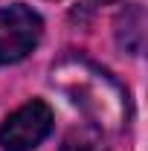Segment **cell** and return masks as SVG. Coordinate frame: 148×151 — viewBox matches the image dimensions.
Returning a JSON list of instances; mask_svg holds the SVG:
<instances>
[{"label":"cell","mask_w":148,"mask_h":151,"mask_svg":"<svg viewBox=\"0 0 148 151\" xmlns=\"http://www.w3.org/2000/svg\"><path fill=\"white\" fill-rule=\"evenodd\" d=\"M41 32H44V20L29 6L15 3L0 9V67L23 61L38 47Z\"/></svg>","instance_id":"cell-1"},{"label":"cell","mask_w":148,"mask_h":151,"mask_svg":"<svg viewBox=\"0 0 148 151\" xmlns=\"http://www.w3.org/2000/svg\"><path fill=\"white\" fill-rule=\"evenodd\" d=\"M52 131V111L47 102L32 99L6 116L0 125V145L3 151H32Z\"/></svg>","instance_id":"cell-2"},{"label":"cell","mask_w":148,"mask_h":151,"mask_svg":"<svg viewBox=\"0 0 148 151\" xmlns=\"http://www.w3.org/2000/svg\"><path fill=\"white\" fill-rule=\"evenodd\" d=\"M116 26H119V29H116L119 47H125L128 52H139L142 38H145V32H142V26H145V12H142V6H139V3L128 6V9L119 15Z\"/></svg>","instance_id":"cell-3"},{"label":"cell","mask_w":148,"mask_h":151,"mask_svg":"<svg viewBox=\"0 0 148 151\" xmlns=\"http://www.w3.org/2000/svg\"><path fill=\"white\" fill-rule=\"evenodd\" d=\"M61 151H102V142L93 131H73L64 137Z\"/></svg>","instance_id":"cell-4"},{"label":"cell","mask_w":148,"mask_h":151,"mask_svg":"<svg viewBox=\"0 0 148 151\" xmlns=\"http://www.w3.org/2000/svg\"><path fill=\"white\" fill-rule=\"evenodd\" d=\"M105 3H111V0H84L81 6L84 9H96V6H105Z\"/></svg>","instance_id":"cell-5"}]
</instances>
